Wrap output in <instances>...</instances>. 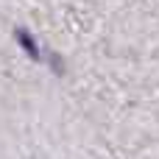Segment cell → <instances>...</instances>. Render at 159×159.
<instances>
[{
    "label": "cell",
    "instance_id": "1",
    "mask_svg": "<svg viewBox=\"0 0 159 159\" xmlns=\"http://www.w3.org/2000/svg\"><path fill=\"white\" fill-rule=\"evenodd\" d=\"M14 39L20 42V48H22L34 61H39V59H42V50H39V45H36V39H34L25 28H17V31H14Z\"/></svg>",
    "mask_w": 159,
    "mask_h": 159
}]
</instances>
